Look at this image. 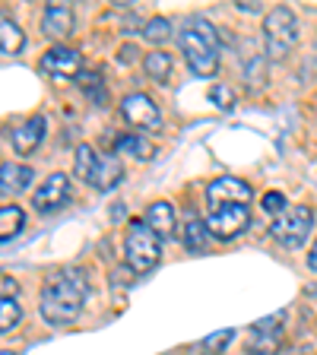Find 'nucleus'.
Segmentation results:
<instances>
[{"instance_id":"nucleus-1","label":"nucleus","mask_w":317,"mask_h":355,"mask_svg":"<svg viewBox=\"0 0 317 355\" xmlns=\"http://www.w3.org/2000/svg\"><path fill=\"white\" fill-rule=\"evenodd\" d=\"M86 292H89V286H86L83 270L67 266V270L54 273L42 288V318L51 327L74 324V320L83 314Z\"/></svg>"},{"instance_id":"nucleus-2","label":"nucleus","mask_w":317,"mask_h":355,"mask_svg":"<svg viewBox=\"0 0 317 355\" xmlns=\"http://www.w3.org/2000/svg\"><path fill=\"white\" fill-rule=\"evenodd\" d=\"M124 257L133 273H146V270H153V266L159 263V257H162V238L155 235L146 222L137 219L124 238Z\"/></svg>"},{"instance_id":"nucleus-3","label":"nucleus","mask_w":317,"mask_h":355,"mask_svg":"<svg viewBox=\"0 0 317 355\" xmlns=\"http://www.w3.org/2000/svg\"><path fill=\"white\" fill-rule=\"evenodd\" d=\"M298 38V19L289 7H273L264 19V42H266V54L276 60H282L289 54V48Z\"/></svg>"},{"instance_id":"nucleus-4","label":"nucleus","mask_w":317,"mask_h":355,"mask_svg":"<svg viewBox=\"0 0 317 355\" xmlns=\"http://www.w3.org/2000/svg\"><path fill=\"white\" fill-rule=\"evenodd\" d=\"M314 229V213L308 207H289L282 216H276L270 225V235L282 244V248H298Z\"/></svg>"},{"instance_id":"nucleus-5","label":"nucleus","mask_w":317,"mask_h":355,"mask_svg":"<svg viewBox=\"0 0 317 355\" xmlns=\"http://www.w3.org/2000/svg\"><path fill=\"white\" fill-rule=\"evenodd\" d=\"M178 44H181V54L187 58V64H191L194 73L197 76H216V70H219V51H216L209 42H203L191 26H185V29L178 32Z\"/></svg>"},{"instance_id":"nucleus-6","label":"nucleus","mask_w":317,"mask_h":355,"mask_svg":"<svg viewBox=\"0 0 317 355\" xmlns=\"http://www.w3.org/2000/svg\"><path fill=\"white\" fill-rule=\"evenodd\" d=\"M251 222V213L248 207L235 203V207H216L209 209V219H207V229H209V238H219V241H232L238 238Z\"/></svg>"},{"instance_id":"nucleus-7","label":"nucleus","mask_w":317,"mask_h":355,"mask_svg":"<svg viewBox=\"0 0 317 355\" xmlns=\"http://www.w3.org/2000/svg\"><path fill=\"white\" fill-rule=\"evenodd\" d=\"M254 197L251 184L248 181H238V178H216V181H209L207 187V200H209V209L216 207H235V203H241V207H248V200Z\"/></svg>"},{"instance_id":"nucleus-8","label":"nucleus","mask_w":317,"mask_h":355,"mask_svg":"<svg viewBox=\"0 0 317 355\" xmlns=\"http://www.w3.org/2000/svg\"><path fill=\"white\" fill-rule=\"evenodd\" d=\"M67 200H70V178L64 171H54L48 181H42L35 193H32V207L38 213H58V209L67 207Z\"/></svg>"},{"instance_id":"nucleus-9","label":"nucleus","mask_w":317,"mask_h":355,"mask_svg":"<svg viewBox=\"0 0 317 355\" xmlns=\"http://www.w3.org/2000/svg\"><path fill=\"white\" fill-rule=\"evenodd\" d=\"M121 114L127 118V124L140 127V130H143V127L155 130V127L162 124L159 105H155L146 92H130V96H124V102H121Z\"/></svg>"},{"instance_id":"nucleus-10","label":"nucleus","mask_w":317,"mask_h":355,"mask_svg":"<svg viewBox=\"0 0 317 355\" xmlns=\"http://www.w3.org/2000/svg\"><path fill=\"white\" fill-rule=\"evenodd\" d=\"M80 54L74 51V48H64V44H58V48H51V51L42 54V70L48 76H58V80H70V76H80Z\"/></svg>"},{"instance_id":"nucleus-11","label":"nucleus","mask_w":317,"mask_h":355,"mask_svg":"<svg viewBox=\"0 0 317 355\" xmlns=\"http://www.w3.org/2000/svg\"><path fill=\"white\" fill-rule=\"evenodd\" d=\"M42 32L48 38L64 42V38L74 32V10L64 7V3H48L42 13Z\"/></svg>"},{"instance_id":"nucleus-12","label":"nucleus","mask_w":317,"mask_h":355,"mask_svg":"<svg viewBox=\"0 0 317 355\" xmlns=\"http://www.w3.org/2000/svg\"><path fill=\"white\" fill-rule=\"evenodd\" d=\"M121 178H124V168H121L118 155H98L86 178V184H92L96 191H111V187L121 184Z\"/></svg>"},{"instance_id":"nucleus-13","label":"nucleus","mask_w":317,"mask_h":355,"mask_svg":"<svg viewBox=\"0 0 317 355\" xmlns=\"http://www.w3.org/2000/svg\"><path fill=\"white\" fill-rule=\"evenodd\" d=\"M10 140H13V149L19 155H29L32 149H38V143L44 140V118L42 114H32L29 121H22V124L16 127Z\"/></svg>"},{"instance_id":"nucleus-14","label":"nucleus","mask_w":317,"mask_h":355,"mask_svg":"<svg viewBox=\"0 0 317 355\" xmlns=\"http://www.w3.org/2000/svg\"><path fill=\"white\" fill-rule=\"evenodd\" d=\"M35 181V171L22 162H3L0 165V193H22Z\"/></svg>"},{"instance_id":"nucleus-15","label":"nucleus","mask_w":317,"mask_h":355,"mask_svg":"<svg viewBox=\"0 0 317 355\" xmlns=\"http://www.w3.org/2000/svg\"><path fill=\"white\" fill-rule=\"evenodd\" d=\"M146 225L159 238H171V235H175V209H171V203H165V200L153 203V207H149V213H146Z\"/></svg>"},{"instance_id":"nucleus-16","label":"nucleus","mask_w":317,"mask_h":355,"mask_svg":"<svg viewBox=\"0 0 317 355\" xmlns=\"http://www.w3.org/2000/svg\"><path fill=\"white\" fill-rule=\"evenodd\" d=\"M22 44H26V35H22L19 22L13 16L0 13V54H19Z\"/></svg>"},{"instance_id":"nucleus-17","label":"nucleus","mask_w":317,"mask_h":355,"mask_svg":"<svg viewBox=\"0 0 317 355\" xmlns=\"http://www.w3.org/2000/svg\"><path fill=\"white\" fill-rule=\"evenodd\" d=\"M207 244H209L207 222H200V216L191 213L185 222V248L187 251H207Z\"/></svg>"},{"instance_id":"nucleus-18","label":"nucleus","mask_w":317,"mask_h":355,"mask_svg":"<svg viewBox=\"0 0 317 355\" xmlns=\"http://www.w3.org/2000/svg\"><path fill=\"white\" fill-rule=\"evenodd\" d=\"M282 349V330H257L248 343V355H276Z\"/></svg>"},{"instance_id":"nucleus-19","label":"nucleus","mask_w":317,"mask_h":355,"mask_svg":"<svg viewBox=\"0 0 317 355\" xmlns=\"http://www.w3.org/2000/svg\"><path fill=\"white\" fill-rule=\"evenodd\" d=\"M114 153L118 155H133V159H153V143L143 140V137H137V133H127V137H121L118 143H114Z\"/></svg>"},{"instance_id":"nucleus-20","label":"nucleus","mask_w":317,"mask_h":355,"mask_svg":"<svg viewBox=\"0 0 317 355\" xmlns=\"http://www.w3.org/2000/svg\"><path fill=\"white\" fill-rule=\"evenodd\" d=\"M26 225V213L19 207H0V241L16 238Z\"/></svg>"},{"instance_id":"nucleus-21","label":"nucleus","mask_w":317,"mask_h":355,"mask_svg":"<svg viewBox=\"0 0 317 355\" xmlns=\"http://www.w3.org/2000/svg\"><path fill=\"white\" fill-rule=\"evenodd\" d=\"M143 70H146L149 80L165 83V76L171 73V58L165 51H153V54H146V60H143Z\"/></svg>"},{"instance_id":"nucleus-22","label":"nucleus","mask_w":317,"mask_h":355,"mask_svg":"<svg viewBox=\"0 0 317 355\" xmlns=\"http://www.w3.org/2000/svg\"><path fill=\"white\" fill-rule=\"evenodd\" d=\"M19 320H22V308L16 304V298L0 295V333L13 330V327L19 324Z\"/></svg>"},{"instance_id":"nucleus-23","label":"nucleus","mask_w":317,"mask_h":355,"mask_svg":"<svg viewBox=\"0 0 317 355\" xmlns=\"http://www.w3.org/2000/svg\"><path fill=\"white\" fill-rule=\"evenodd\" d=\"M96 149L89 146V143H83V146H76V155H74V171L80 181H86L89 171H92V165H96Z\"/></svg>"},{"instance_id":"nucleus-24","label":"nucleus","mask_w":317,"mask_h":355,"mask_svg":"<svg viewBox=\"0 0 317 355\" xmlns=\"http://www.w3.org/2000/svg\"><path fill=\"white\" fill-rule=\"evenodd\" d=\"M169 35H171V22L165 19V16H153V19L146 22V29H143V38L153 44L169 42Z\"/></svg>"},{"instance_id":"nucleus-25","label":"nucleus","mask_w":317,"mask_h":355,"mask_svg":"<svg viewBox=\"0 0 317 355\" xmlns=\"http://www.w3.org/2000/svg\"><path fill=\"white\" fill-rule=\"evenodd\" d=\"M232 336H235V330H219L216 336H207V340L200 343V349H203V352H216V355H219L222 349L232 343Z\"/></svg>"},{"instance_id":"nucleus-26","label":"nucleus","mask_w":317,"mask_h":355,"mask_svg":"<svg viewBox=\"0 0 317 355\" xmlns=\"http://www.w3.org/2000/svg\"><path fill=\"white\" fill-rule=\"evenodd\" d=\"M83 92H86V96H92L98 105H105V92H102V80H98V73L83 76Z\"/></svg>"},{"instance_id":"nucleus-27","label":"nucleus","mask_w":317,"mask_h":355,"mask_svg":"<svg viewBox=\"0 0 317 355\" xmlns=\"http://www.w3.org/2000/svg\"><path fill=\"white\" fill-rule=\"evenodd\" d=\"M264 213H270V216H282V213H286V197H282L280 191L266 193V197H264Z\"/></svg>"},{"instance_id":"nucleus-28","label":"nucleus","mask_w":317,"mask_h":355,"mask_svg":"<svg viewBox=\"0 0 317 355\" xmlns=\"http://www.w3.org/2000/svg\"><path fill=\"white\" fill-rule=\"evenodd\" d=\"M209 98H213L219 108H232V105H235V92H232V89H225V86H216L213 92H209Z\"/></svg>"},{"instance_id":"nucleus-29","label":"nucleus","mask_w":317,"mask_h":355,"mask_svg":"<svg viewBox=\"0 0 317 355\" xmlns=\"http://www.w3.org/2000/svg\"><path fill=\"white\" fill-rule=\"evenodd\" d=\"M308 266L317 273V241H314V248H311V254H308Z\"/></svg>"},{"instance_id":"nucleus-30","label":"nucleus","mask_w":317,"mask_h":355,"mask_svg":"<svg viewBox=\"0 0 317 355\" xmlns=\"http://www.w3.org/2000/svg\"><path fill=\"white\" fill-rule=\"evenodd\" d=\"M0 355H16V352H10V349H0Z\"/></svg>"},{"instance_id":"nucleus-31","label":"nucleus","mask_w":317,"mask_h":355,"mask_svg":"<svg viewBox=\"0 0 317 355\" xmlns=\"http://www.w3.org/2000/svg\"><path fill=\"white\" fill-rule=\"evenodd\" d=\"M209 355H213V352H209Z\"/></svg>"}]
</instances>
